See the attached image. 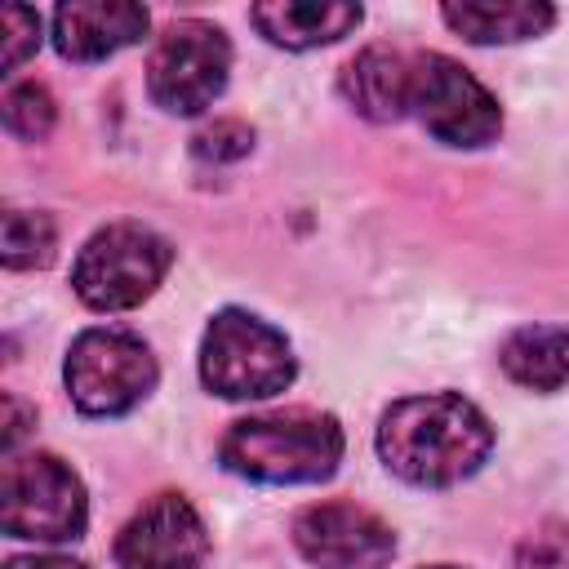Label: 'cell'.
I'll list each match as a JSON object with an SVG mask.
<instances>
[{
	"label": "cell",
	"mask_w": 569,
	"mask_h": 569,
	"mask_svg": "<svg viewBox=\"0 0 569 569\" xmlns=\"http://www.w3.org/2000/svg\"><path fill=\"white\" fill-rule=\"evenodd\" d=\"M493 449V427L489 418L453 396H405L382 413L378 427V453L387 471L418 489H445L480 471V462Z\"/></svg>",
	"instance_id": "cell-1"
},
{
	"label": "cell",
	"mask_w": 569,
	"mask_h": 569,
	"mask_svg": "<svg viewBox=\"0 0 569 569\" xmlns=\"http://www.w3.org/2000/svg\"><path fill=\"white\" fill-rule=\"evenodd\" d=\"M218 462L258 485H316L342 462V427L316 409L240 418L222 436Z\"/></svg>",
	"instance_id": "cell-2"
},
{
	"label": "cell",
	"mask_w": 569,
	"mask_h": 569,
	"mask_svg": "<svg viewBox=\"0 0 569 569\" xmlns=\"http://www.w3.org/2000/svg\"><path fill=\"white\" fill-rule=\"evenodd\" d=\"M293 351L284 333L249 311H218L200 342V378L222 400H267L293 382Z\"/></svg>",
	"instance_id": "cell-3"
},
{
	"label": "cell",
	"mask_w": 569,
	"mask_h": 569,
	"mask_svg": "<svg viewBox=\"0 0 569 569\" xmlns=\"http://www.w3.org/2000/svg\"><path fill=\"white\" fill-rule=\"evenodd\" d=\"M169 267L173 244L164 236L142 222H111L84 240L71 267V289L93 311H129L156 293Z\"/></svg>",
	"instance_id": "cell-4"
},
{
	"label": "cell",
	"mask_w": 569,
	"mask_h": 569,
	"mask_svg": "<svg viewBox=\"0 0 569 569\" xmlns=\"http://www.w3.org/2000/svg\"><path fill=\"white\" fill-rule=\"evenodd\" d=\"M89 520L80 476L53 453H9L0 471V529L9 538L67 542Z\"/></svg>",
	"instance_id": "cell-5"
},
{
	"label": "cell",
	"mask_w": 569,
	"mask_h": 569,
	"mask_svg": "<svg viewBox=\"0 0 569 569\" xmlns=\"http://www.w3.org/2000/svg\"><path fill=\"white\" fill-rule=\"evenodd\" d=\"M156 356L129 329H84L67 347V391L89 418H120L156 387Z\"/></svg>",
	"instance_id": "cell-6"
},
{
	"label": "cell",
	"mask_w": 569,
	"mask_h": 569,
	"mask_svg": "<svg viewBox=\"0 0 569 569\" xmlns=\"http://www.w3.org/2000/svg\"><path fill=\"white\" fill-rule=\"evenodd\" d=\"M227 71H231V44L222 27L182 18L151 49L147 93L156 107L173 116H200L227 89Z\"/></svg>",
	"instance_id": "cell-7"
},
{
	"label": "cell",
	"mask_w": 569,
	"mask_h": 569,
	"mask_svg": "<svg viewBox=\"0 0 569 569\" xmlns=\"http://www.w3.org/2000/svg\"><path fill=\"white\" fill-rule=\"evenodd\" d=\"M409 111L422 120V129L436 142H449V147H485L502 129L498 98L445 53H413Z\"/></svg>",
	"instance_id": "cell-8"
},
{
	"label": "cell",
	"mask_w": 569,
	"mask_h": 569,
	"mask_svg": "<svg viewBox=\"0 0 569 569\" xmlns=\"http://www.w3.org/2000/svg\"><path fill=\"white\" fill-rule=\"evenodd\" d=\"M293 542L316 569H387L396 556L391 525L356 502H316L298 511Z\"/></svg>",
	"instance_id": "cell-9"
},
{
	"label": "cell",
	"mask_w": 569,
	"mask_h": 569,
	"mask_svg": "<svg viewBox=\"0 0 569 569\" xmlns=\"http://www.w3.org/2000/svg\"><path fill=\"white\" fill-rule=\"evenodd\" d=\"M209 533L182 493H156L116 538L120 569H204Z\"/></svg>",
	"instance_id": "cell-10"
},
{
	"label": "cell",
	"mask_w": 569,
	"mask_h": 569,
	"mask_svg": "<svg viewBox=\"0 0 569 569\" xmlns=\"http://www.w3.org/2000/svg\"><path fill=\"white\" fill-rule=\"evenodd\" d=\"M147 9L129 0H71L53 9V44L71 62H102L147 36Z\"/></svg>",
	"instance_id": "cell-11"
},
{
	"label": "cell",
	"mask_w": 569,
	"mask_h": 569,
	"mask_svg": "<svg viewBox=\"0 0 569 569\" xmlns=\"http://www.w3.org/2000/svg\"><path fill=\"white\" fill-rule=\"evenodd\" d=\"M338 89L365 120H378V124L400 120L409 116V98H413V58L387 44H369L342 67Z\"/></svg>",
	"instance_id": "cell-12"
},
{
	"label": "cell",
	"mask_w": 569,
	"mask_h": 569,
	"mask_svg": "<svg viewBox=\"0 0 569 569\" xmlns=\"http://www.w3.org/2000/svg\"><path fill=\"white\" fill-rule=\"evenodd\" d=\"M249 18L271 44L316 49L351 36L365 13L360 4H342V0H276V4H253Z\"/></svg>",
	"instance_id": "cell-13"
},
{
	"label": "cell",
	"mask_w": 569,
	"mask_h": 569,
	"mask_svg": "<svg viewBox=\"0 0 569 569\" xmlns=\"http://www.w3.org/2000/svg\"><path fill=\"white\" fill-rule=\"evenodd\" d=\"M440 18L471 44H511L542 36L556 22V9L542 0H462V4H440Z\"/></svg>",
	"instance_id": "cell-14"
},
{
	"label": "cell",
	"mask_w": 569,
	"mask_h": 569,
	"mask_svg": "<svg viewBox=\"0 0 569 569\" xmlns=\"http://www.w3.org/2000/svg\"><path fill=\"white\" fill-rule=\"evenodd\" d=\"M502 369L529 391H560L569 382V329L525 325L502 342Z\"/></svg>",
	"instance_id": "cell-15"
},
{
	"label": "cell",
	"mask_w": 569,
	"mask_h": 569,
	"mask_svg": "<svg viewBox=\"0 0 569 569\" xmlns=\"http://www.w3.org/2000/svg\"><path fill=\"white\" fill-rule=\"evenodd\" d=\"M0 258H4L9 271L44 267L53 258V222H49V213L9 209L4 213V231H0Z\"/></svg>",
	"instance_id": "cell-16"
},
{
	"label": "cell",
	"mask_w": 569,
	"mask_h": 569,
	"mask_svg": "<svg viewBox=\"0 0 569 569\" xmlns=\"http://www.w3.org/2000/svg\"><path fill=\"white\" fill-rule=\"evenodd\" d=\"M0 116H4V129H9L13 138L40 142V138H49V129H53V120H58V107H53V98H49L44 84L22 80V84H9V89H4Z\"/></svg>",
	"instance_id": "cell-17"
},
{
	"label": "cell",
	"mask_w": 569,
	"mask_h": 569,
	"mask_svg": "<svg viewBox=\"0 0 569 569\" xmlns=\"http://www.w3.org/2000/svg\"><path fill=\"white\" fill-rule=\"evenodd\" d=\"M249 147H253V129L240 124V120H213L209 129H200V133L191 138V151H196L200 160H213V164L240 160Z\"/></svg>",
	"instance_id": "cell-18"
},
{
	"label": "cell",
	"mask_w": 569,
	"mask_h": 569,
	"mask_svg": "<svg viewBox=\"0 0 569 569\" xmlns=\"http://www.w3.org/2000/svg\"><path fill=\"white\" fill-rule=\"evenodd\" d=\"M0 18H4V71L13 76L27 62V53H36L40 44V18L27 4H4Z\"/></svg>",
	"instance_id": "cell-19"
},
{
	"label": "cell",
	"mask_w": 569,
	"mask_h": 569,
	"mask_svg": "<svg viewBox=\"0 0 569 569\" xmlns=\"http://www.w3.org/2000/svg\"><path fill=\"white\" fill-rule=\"evenodd\" d=\"M4 569H84V565L71 560V556H18Z\"/></svg>",
	"instance_id": "cell-20"
},
{
	"label": "cell",
	"mask_w": 569,
	"mask_h": 569,
	"mask_svg": "<svg viewBox=\"0 0 569 569\" xmlns=\"http://www.w3.org/2000/svg\"><path fill=\"white\" fill-rule=\"evenodd\" d=\"M431 569H453V565H431Z\"/></svg>",
	"instance_id": "cell-21"
}]
</instances>
